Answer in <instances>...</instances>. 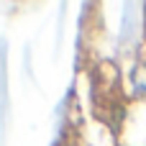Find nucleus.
<instances>
[]
</instances>
